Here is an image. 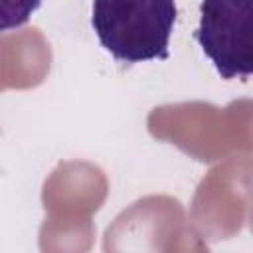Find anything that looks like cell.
<instances>
[{
    "mask_svg": "<svg viewBox=\"0 0 253 253\" xmlns=\"http://www.w3.org/2000/svg\"><path fill=\"white\" fill-rule=\"evenodd\" d=\"M42 0H0V32H12L28 24Z\"/></svg>",
    "mask_w": 253,
    "mask_h": 253,
    "instance_id": "3957f363",
    "label": "cell"
},
{
    "mask_svg": "<svg viewBox=\"0 0 253 253\" xmlns=\"http://www.w3.org/2000/svg\"><path fill=\"white\" fill-rule=\"evenodd\" d=\"M223 79L253 73V0H202L194 34Z\"/></svg>",
    "mask_w": 253,
    "mask_h": 253,
    "instance_id": "7a4b0ae2",
    "label": "cell"
},
{
    "mask_svg": "<svg viewBox=\"0 0 253 253\" xmlns=\"http://www.w3.org/2000/svg\"><path fill=\"white\" fill-rule=\"evenodd\" d=\"M176 0H93L91 26L99 43L123 63L166 59Z\"/></svg>",
    "mask_w": 253,
    "mask_h": 253,
    "instance_id": "6da1fadb",
    "label": "cell"
}]
</instances>
